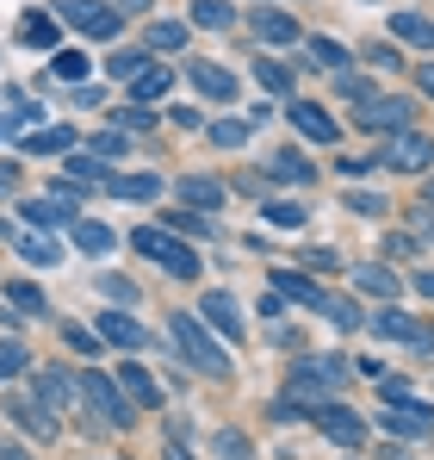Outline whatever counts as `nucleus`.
I'll return each instance as SVG.
<instances>
[{
    "instance_id": "1",
    "label": "nucleus",
    "mask_w": 434,
    "mask_h": 460,
    "mask_svg": "<svg viewBox=\"0 0 434 460\" xmlns=\"http://www.w3.org/2000/svg\"><path fill=\"white\" fill-rule=\"evenodd\" d=\"M168 336H174V349L193 361V374H205V380H230V355L212 342V330H205L199 317L174 311V317H168Z\"/></svg>"
},
{
    "instance_id": "2",
    "label": "nucleus",
    "mask_w": 434,
    "mask_h": 460,
    "mask_svg": "<svg viewBox=\"0 0 434 460\" xmlns=\"http://www.w3.org/2000/svg\"><path fill=\"white\" fill-rule=\"evenodd\" d=\"M131 249L137 255H149L161 274H174V280H199V255L174 236V230H161V225H137L131 230Z\"/></svg>"
},
{
    "instance_id": "3",
    "label": "nucleus",
    "mask_w": 434,
    "mask_h": 460,
    "mask_svg": "<svg viewBox=\"0 0 434 460\" xmlns=\"http://www.w3.org/2000/svg\"><path fill=\"white\" fill-rule=\"evenodd\" d=\"M74 398H87V404L100 411V423H106V429H131V423H137L131 398H125L118 385L106 380L100 367H81V380H74Z\"/></svg>"
},
{
    "instance_id": "4",
    "label": "nucleus",
    "mask_w": 434,
    "mask_h": 460,
    "mask_svg": "<svg viewBox=\"0 0 434 460\" xmlns=\"http://www.w3.org/2000/svg\"><path fill=\"white\" fill-rule=\"evenodd\" d=\"M378 162L385 168H397V174H434V137L429 131H391V144L378 150Z\"/></svg>"
},
{
    "instance_id": "5",
    "label": "nucleus",
    "mask_w": 434,
    "mask_h": 460,
    "mask_svg": "<svg viewBox=\"0 0 434 460\" xmlns=\"http://www.w3.org/2000/svg\"><path fill=\"white\" fill-rule=\"evenodd\" d=\"M63 19H69L81 38H118V31H125V19H118L106 0H63Z\"/></svg>"
},
{
    "instance_id": "6",
    "label": "nucleus",
    "mask_w": 434,
    "mask_h": 460,
    "mask_svg": "<svg viewBox=\"0 0 434 460\" xmlns=\"http://www.w3.org/2000/svg\"><path fill=\"white\" fill-rule=\"evenodd\" d=\"M310 423H317L335 448H360V442H366V423L348 411V404H335V398H329V404H317V411H310Z\"/></svg>"
},
{
    "instance_id": "7",
    "label": "nucleus",
    "mask_w": 434,
    "mask_h": 460,
    "mask_svg": "<svg viewBox=\"0 0 434 460\" xmlns=\"http://www.w3.org/2000/svg\"><path fill=\"white\" fill-rule=\"evenodd\" d=\"M0 411H6V417H13L31 442H56V429H63V423L50 417V404H38V398H6Z\"/></svg>"
},
{
    "instance_id": "8",
    "label": "nucleus",
    "mask_w": 434,
    "mask_h": 460,
    "mask_svg": "<svg viewBox=\"0 0 434 460\" xmlns=\"http://www.w3.org/2000/svg\"><path fill=\"white\" fill-rule=\"evenodd\" d=\"M378 423H385V429H397V436H429V429H434V411L422 404V398H397V404H385V411H378Z\"/></svg>"
},
{
    "instance_id": "9",
    "label": "nucleus",
    "mask_w": 434,
    "mask_h": 460,
    "mask_svg": "<svg viewBox=\"0 0 434 460\" xmlns=\"http://www.w3.org/2000/svg\"><path fill=\"white\" fill-rule=\"evenodd\" d=\"M291 125H298L310 144H342V125H335L329 106H317V100H291Z\"/></svg>"
},
{
    "instance_id": "10",
    "label": "nucleus",
    "mask_w": 434,
    "mask_h": 460,
    "mask_svg": "<svg viewBox=\"0 0 434 460\" xmlns=\"http://www.w3.org/2000/svg\"><path fill=\"white\" fill-rule=\"evenodd\" d=\"M291 380H310L323 392H335V385H348V367H342V355H304V361H291Z\"/></svg>"
},
{
    "instance_id": "11",
    "label": "nucleus",
    "mask_w": 434,
    "mask_h": 460,
    "mask_svg": "<svg viewBox=\"0 0 434 460\" xmlns=\"http://www.w3.org/2000/svg\"><path fill=\"white\" fill-rule=\"evenodd\" d=\"M410 112H416L410 100H366L360 125H366V131H378V125H385V131H410Z\"/></svg>"
},
{
    "instance_id": "12",
    "label": "nucleus",
    "mask_w": 434,
    "mask_h": 460,
    "mask_svg": "<svg viewBox=\"0 0 434 460\" xmlns=\"http://www.w3.org/2000/svg\"><path fill=\"white\" fill-rule=\"evenodd\" d=\"M118 392H125L137 411H155V404H161V385L143 374V361H125V367H118Z\"/></svg>"
},
{
    "instance_id": "13",
    "label": "nucleus",
    "mask_w": 434,
    "mask_h": 460,
    "mask_svg": "<svg viewBox=\"0 0 434 460\" xmlns=\"http://www.w3.org/2000/svg\"><path fill=\"white\" fill-rule=\"evenodd\" d=\"M205 317H199V323H212V330H223V336H230V342H242V305H236V299H230V293H205Z\"/></svg>"
},
{
    "instance_id": "14",
    "label": "nucleus",
    "mask_w": 434,
    "mask_h": 460,
    "mask_svg": "<svg viewBox=\"0 0 434 460\" xmlns=\"http://www.w3.org/2000/svg\"><path fill=\"white\" fill-rule=\"evenodd\" d=\"M100 342H118V349H143V323L125 317V311H100Z\"/></svg>"
},
{
    "instance_id": "15",
    "label": "nucleus",
    "mask_w": 434,
    "mask_h": 460,
    "mask_svg": "<svg viewBox=\"0 0 434 460\" xmlns=\"http://www.w3.org/2000/svg\"><path fill=\"white\" fill-rule=\"evenodd\" d=\"M187 75H193L199 93H212V100H236V75H230V69H217V63H205V57H199V63H187Z\"/></svg>"
},
{
    "instance_id": "16",
    "label": "nucleus",
    "mask_w": 434,
    "mask_h": 460,
    "mask_svg": "<svg viewBox=\"0 0 434 460\" xmlns=\"http://www.w3.org/2000/svg\"><path fill=\"white\" fill-rule=\"evenodd\" d=\"M69 243H74V249H87V255H112V249H118V236H112L106 225H93V218H74Z\"/></svg>"
},
{
    "instance_id": "17",
    "label": "nucleus",
    "mask_w": 434,
    "mask_h": 460,
    "mask_svg": "<svg viewBox=\"0 0 434 460\" xmlns=\"http://www.w3.org/2000/svg\"><path fill=\"white\" fill-rule=\"evenodd\" d=\"M100 187L118 193V199H155L161 193V174H106Z\"/></svg>"
},
{
    "instance_id": "18",
    "label": "nucleus",
    "mask_w": 434,
    "mask_h": 460,
    "mask_svg": "<svg viewBox=\"0 0 434 460\" xmlns=\"http://www.w3.org/2000/svg\"><path fill=\"white\" fill-rule=\"evenodd\" d=\"M131 87V106H149V100H161L168 87H174V69H161V63H149L137 81H125Z\"/></svg>"
},
{
    "instance_id": "19",
    "label": "nucleus",
    "mask_w": 434,
    "mask_h": 460,
    "mask_svg": "<svg viewBox=\"0 0 434 460\" xmlns=\"http://www.w3.org/2000/svg\"><path fill=\"white\" fill-rule=\"evenodd\" d=\"M255 31H261L267 44H298V19L280 13V6H261V13H255Z\"/></svg>"
},
{
    "instance_id": "20",
    "label": "nucleus",
    "mask_w": 434,
    "mask_h": 460,
    "mask_svg": "<svg viewBox=\"0 0 434 460\" xmlns=\"http://www.w3.org/2000/svg\"><path fill=\"white\" fill-rule=\"evenodd\" d=\"M310 174H317V168H310L298 150H273V155H267V181H291V187H304Z\"/></svg>"
},
{
    "instance_id": "21",
    "label": "nucleus",
    "mask_w": 434,
    "mask_h": 460,
    "mask_svg": "<svg viewBox=\"0 0 434 460\" xmlns=\"http://www.w3.org/2000/svg\"><path fill=\"white\" fill-rule=\"evenodd\" d=\"M19 150L25 155H63V150H74V131L69 125H56V131H25Z\"/></svg>"
},
{
    "instance_id": "22",
    "label": "nucleus",
    "mask_w": 434,
    "mask_h": 460,
    "mask_svg": "<svg viewBox=\"0 0 434 460\" xmlns=\"http://www.w3.org/2000/svg\"><path fill=\"white\" fill-rule=\"evenodd\" d=\"M31 398H38V404H69V398H74V380L63 374V367H44V374L31 380Z\"/></svg>"
},
{
    "instance_id": "23",
    "label": "nucleus",
    "mask_w": 434,
    "mask_h": 460,
    "mask_svg": "<svg viewBox=\"0 0 434 460\" xmlns=\"http://www.w3.org/2000/svg\"><path fill=\"white\" fill-rule=\"evenodd\" d=\"M180 199H187V206H205V212H217V206H223V181H205V174H180Z\"/></svg>"
},
{
    "instance_id": "24",
    "label": "nucleus",
    "mask_w": 434,
    "mask_h": 460,
    "mask_svg": "<svg viewBox=\"0 0 434 460\" xmlns=\"http://www.w3.org/2000/svg\"><path fill=\"white\" fill-rule=\"evenodd\" d=\"M372 336H391V342H422V323L404 317V311H378L372 317Z\"/></svg>"
},
{
    "instance_id": "25",
    "label": "nucleus",
    "mask_w": 434,
    "mask_h": 460,
    "mask_svg": "<svg viewBox=\"0 0 434 460\" xmlns=\"http://www.w3.org/2000/svg\"><path fill=\"white\" fill-rule=\"evenodd\" d=\"M38 112H44L38 100H25V93H6V100H0V137H13L19 125H31Z\"/></svg>"
},
{
    "instance_id": "26",
    "label": "nucleus",
    "mask_w": 434,
    "mask_h": 460,
    "mask_svg": "<svg viewBox=\"0 0 434 460\" xmlns=\"http://www.w3.org/2000/svg\"><path fill=\"white\" fill-rule=\"evenodd\" d=\"M19 44L50 50V44H56V19H50V13H25V19H19Z\"/></svg>"
},
{
    "instance_id": "27",
    "label": "nucleus",
    "mask_w": 434,
    "mask_h": 460,
    "mask_svg": "<svg viewBox=\"0 0 434 460\" xmlns=\"http://www.w3.org/2000/svg\"><path fill=\"white\" fill-rule=\"evenodd\" d=\"M19 255H25L31 268H56V261H63V249H56L44 230H25V236H19Z\"/></svg>"
},
{
    "instance_id": "28",
    "label": "nucleus",
    "mask_w": 434,
    "mask_h": 460,
    "mask_svg": "<svg viewBox=\"0 0 434 460\" xmlns=\"http://www.w3.org/2000/svg\"><path fill=\"white\" fill-rule=\"evenodd\" d=\"M261 218H267L273 230H304V225H310V212H304L298 199H267V206H261Z\"/></svg>"
},
{
    "instance_id": "29",
    "label": "nucleus",
    "mask_w": 434,
    "mask_h": 460,
    "mask_svg": "<svg viewBox=\"0 0 434 460\" xmlns=\"http://www.w3.org/2000/svg\"><path fill=\"white\" fill-rule=\"evenodd\" d=\"M19 212H25V225H38V230H56V225H69V206H63V199H25Z\"/></svg>"
},
{
    "instance_id": "30",
    "label": "nucleus",
    "mask_w": 434,
    "mask_h": 460,
    "mask_svg": "<svg viewBox=\"0 0 434 460\" xmlns=\"http://www.w3.org/2000/svg\"><path fill=\"white\" fill-rule=\"evenodd\" d=\"M391 31H397L404 44H422V50H434V25L422 19V13H391Z\"/></svg>"
},
{
    "instance_id": "31",
    "label": "nucleus",
    "mask_w": 434,
    "mask_h": 460,
    "mask_svg": "<svg viewBox=\"0 0 434 460\" xmlns=\"http://www.w3.org/2000/svg\"><path fill=\"white\" fill-rule=\"evenodd\" d=\"M6 305L19 311V317H38V311H50V299H44L31 280H13V287H6Z\"/></svg>"
},
{
    "instance_id": "32",
    "label": "nucleus",
    "mask_w": 434,
    "mask_h": 460,
    "mask_svg": "<svg viewBox=\"0 0 434 460\" xmlns=\"http://www.w3.org/2000/svg\"><path fill=\"white\" fill-rule=\"evenodd\" d=\"M354 280H360V293H372V299H397V274L391 268H360Z\"/></svg>"
},
{
    "instance_id": "33",
    "label": "nucleus",
    "mask_w": 434,
    "mask_h": 460,
    "mask_svg": "<svg viewBox=\"0 0 434 460\" xmlns=\"http://www.w3.org/2000/svg\"><path fill=\"white\" fill-rule=\"evenodd\" d=\"M143 69H149L143 50H118V57H106V75H112V81H137Z\"/></svg>"
},
{
    "instance_id": "34",
    "label": "nucleus",
    "mask_w": 434,
    "mask_h": 460,
    "mask_svg": "<svg viewBox=\"0 0 434 460\" xmlns=\"http://www.w3.org/2000/svg\"><path fill=\"white\" fill-rule=\"evenodd\" d=\"M25 361H31V349H25V342H13V336H0V380H19V374H25Z\"/></svg>"
},
{
    "instance_id": "35",
    "label": "nucleus",
    "mask_w": 434,
    "mask_h": 460,
    "mask_svg": "<svg viewBox=\"0 0 434 460\" xmlns=\"http://www.w3.org/2000/svg\"><path fill=\"white\" fill-rule=\"evenodd\" d=\"M50 69H56L63 81H87L93 57H87V50H56V57H50Z\"/></svg>"
},
{
    "instance_id": "36",
    "label": "nucleus",
    "mask_w": 434,
    "mask_h": 460,
    "mask_svg": "<svg viewBox=\"0 0 434 460\" xmlns=\"http://www.w3.org/2000/svg\"><path fill=\"white\" fill-rule=\"evenodd\" d=\"M236 13L223 6V0H193V25H205V31H223Z\"/></svg>"
},
{
    "instance_id": "37",
    "label": "nucleus",
    "mask_w": 434,
    "mask_h": 460,
    "mask_svg": "<svg viewBox=\"0 0 434 460\" xmlns=\"http://www.w3.org/2000/svg\"><path fill=\"white\" fill-rule=\"evenodd\" d=\"M149 44H155V50H187V25L155 19V25H149Z\"/></svg>"
},
{
    "instance_id": "38",
    "label": "nucleus",
    "mask_w": 434,
    "mask_h": 460,
    "mask_svg": "<svg viewBox=\"0 0 434 460\" xmlns=\"http://www.w3.org/2000/svg\"><path fill=\"white\" fill-rule=\"evenodd\" d=\"M310 57H317V69H335V75L348 69V50L335 38H310Z\"/></svg>"
},
{
    "instance_id": "39",
    "label": "nucleus",
    "mask_w": 434,
    "mask_h": 460,
    "mask_svg": "<svg viewBox=\"0 0 434 460\" xmlns=\"http://www.w3.org/2000/svg\"><path fill=\"white\" fill-rule=\"evenodd\" d=\"M212 144H223V150L248 144V119H217V125H212Z\"/></svg>"
},
{
    "instance_id": "40",
    "label": "nucleus",
    "mask_w": 434,
    "mask_h": 460,
    "mask_svg": "<svg viewBox=\"0 0 434 460\" xmlns=\"http://www.w3.org/2000/svg\"><path fill=\"white\" fill-rule=\"evenodd\" d=\"M63 342H69L74 355H87V361L100 355V330H81V323H63Z\"/></svg>"
},
{
    "instance_id": "41",
    "label": "nucleus",
    "mask_w": 434,
    "mask_h": 460,
    "mask_svg": "<svg viewBox=\"0 0 434 460\" xmlns=\"http://www.w3.org/2000/svg\"><path fill=\"white\" fill-rule=\"evenodd\" d=\"M255 448H248V436L242 429H217V460H248Z\"/></svg>"
},
{
    "instance_id": "42",
    "label": "nucleus",
    "mask_w": 434,
    "mask_h": 460,
    "mask_svg": "<svg viewBox=\"0 0 434 460\" xmlns=\"http://www.w3.org/2000/svg\"><path fill=\"white\" fill-rule=\"evenodd\" d=\"M255 75H261L267 93H291V69H286V63H255Z\"/></svg>"
},
{
    "instance_id": "43",
    "label": "nucleus",
    "mask_w": 434,
    "mask_h": 460,
    "mask_svg": "<svg viewBox=\"0 0 434 460\" xmlns=\"http://www.w3.org/2000/svg\"><path fill=\"white\" fill-rule=\"evenodd\" d=\"M100 293H106V299H118V305H137V287H131L125 274H106V280H100Z\"/></svg>"
},
{
    "instance_id": "44",
    "label": "nucleus",
    "mask_w": 434,
    "mask_h": 460,
    "mask_svg": "<svg viewBox=\"0 0 434 460\" xmlns=\"http://www.w3.org/2000/svg\"><path fill=\"white\" fill-rule=\"evenodd\" d=\"M304 268H310V274H335L342 255H335V249H304Z\"/></svg>"
},
{
    "instance_id": "45",
    "label": "nucleus",
    "mask_w": 434,
    "mask_h": 460,
    "mask_svg": "<svg viewBox=\"0 0 434 460\" xmlns=\"http://www.w3.org/2000/svg\"><path fill=\"white\" fill-rule=\"evenodd\" d=\"M161 230H174V236H180V230H193V236H205L212 225H205L199 212H168V225H161Z\"/></svg>"
},
{
    "instance_id": "46",
    "label": "nucleus",
    "mask_w": 434,
    "mask_h": 460,
    "mask_svg": "<svg viewBox=\"0 0 434 460\" xmlns=\"http://www.w3.org/2000/svg\"><path fill=\"white\" fill-rule=\"evenodd\" d=\"M348 212H360V218H378V212H385V193H348Z\"/></svg>"
},
{
    "instance_id": "47",
    "label": "nucleus",
    "mask_w": 434,
    "mask_h": 460,
    "mask_svg": "<svg viewBox=\"0 0 434 460\" xmlns=\"http://www.w3.org/2000/svg\"><path fill=\"white\" fill-rule=\"evenodd\" d=\"M69 181H106V168H100L93 155H74V162H69Z\"/></svg>"
},
{
    "instance_id": "48",
    "label": "nucleus",
    "mask_w": 434,
    "mask_h": 460,
    "mask_svg": "<svg viewBox=\"0 0 434 460\" xmlns=\"http://www.w3.org/2000/svg\"><path fill=\"white\" fill-rule=\"evenodd\" d=\"M118 125H125V131H149V125H155V112H149V106H125V112H118Z\"/></svg>"
},
{
    "instance_id": "49",
    "label": "nucleus",
    "mask_w": 434,
    "mask_h": 460,
    "mask_svg": "<svg viewBox=\"0 0 434 460\" xmlns=\"http://www.w3.org/2000/svg\"><path fill=\"white\" fill-rule=\"evenodd\" d=\"M366 63H372V69H397V63H404V57H397V50H391V44H366Z\"/></svg>"
},
{
    "instance_id": "50",
    "label": "nucleus",
    "mask_w": 434,
    "mask_h": 460,
    "mask_svg": "<svg viewBox=\"0 0 434 460\" xmlns=\"http://www.w3.org/2000/svg\"><path fill=\"white\" fill-rule=\"evenodd\" d=\"M378 392H385L391 404H397V398H416V392H410V380H397V374H378Z\"/></svg>"
},
{
    "instance_id": "51",
    "label": "nucleus",
    "mask_w": 434,
    "mask_h": 460,
    "mask_svg": "<svg viewBox=\"0 0 434 460\" xmlns=\"http://www.w3.org/2000/svg\"><path fill=\"white\" fill-rule=\"evenodd\" d=\"M93 150H100V155H125V137H118V131H106V137H93Z\"/></svg>"
},
{
    "instance_id": "52",
    "label": "nucleus",
    "mask_w": 434,
    "mask_h": 460,
    "mask_svg": "<svg viewBox=\"0 0 434 460\" xmlns=\"http://www.w3.org/2000/svg\"><path fill=\"white\" fill-rule=\"evenodd\" d=\"M335 168H342V174H348V181H354V174H366V168H372V162H366V155H342V162H335Z\"/></svg>"
},
{
    "instance_id": "53",
    "label": "nucleus",
    "mask_w": 434,
    "mask_h": 460,
    "mask_svg": "<svg viewBox=\"0 0 434 460\" xmlns=\"http://www.w3.org/2000/svg\"><path fill=\"white\" fill-rule=\"evenodd\" d=\"M416 293H422V299H434V268H422V274H416Z\"/></svg>"
},
{
    "instance_id": "54",
    "label": "nucleus",
    "mask_w": 434,
    "mask_h": 460,
    "mask_svg": "<svg viewBox=\"0 0 434 460\" xmlns=\"http://www.w3.org/2000/svg\"><path fill=\"white\" fill-rule=\"evenodd\" d=\"M0 460H31V455H25L19 442H0Z\"/></svg>"
},
{
    "instance_id": "55",
    "label": "nucleus",
    "mask_w": 434,
    "mask_h": 460,
    "mask_svg": "<svg viewBox=\"0 0 434 460\" xmlns=\"http://www.w3.org/2000/svg\"><path fill=\"white\" fill-rule=\"evenodd\" d=\"M416 349H422V355H434V330H422V342H416Z\"/></svg>"
},
{
    "instance_id": "56",
    "label": "nucleus",
    "mask_w": 434,
    "mask_h": 460,
    "mask_svg": "<svg viewBox=\"0 0 434 460\" xmlns=\"http://www.w3.org/2000/svg\"><path fill=\"white\" fill-rule=\"evenodd\" d=\"M416 230H429V236H434V218H429V212H416Z\"/></svg>"
},
{
    "instance_id": "57",
    "label": "nucleus",
    "mask_w": 434,
    "mask_h": 460,
    "mask_svg": "<svg viewBox=\"0 0 434 460\" xmlns=\"http://www.w3.org/2000/svg\"><path fill=\"white\" fill-rule=\"evenodd\" d=\"M168 460H193V455H187V448H180V442H174V448H168Z\"/></svg>"
},
{
    "instance_id": "58",
    "label": "nucleus",
    "mask_w": 434,
    "mask_h": 460,
    "mask_svg": "<svg viewBox=\"0 0 434 460\" xmlns=\"http://www.w3.org/2000/svg\"><path fill=\"white\" fill-rule=\"evenodd\" d=\"M422 87H429V93H434V69H429V63H422Z\"/></svg>"
},
{
    "instance_id": "59",
    "label": "nucleus",
    "mask_w": 434,
    "mask_h": 460,
    "mask_svg": "<svg viewBox=\"0 0 434 460\" xmlns=\"http://www.w3.org/2000/svg\"><path fill=\"white\" fill-rule=\"evenodd\" d=\"M6 181H13V168H0V193H6Z\"/></svg>"
},
{
    "instance_id": "60",
    "label": "nucleus",
    "mask_w": 434,
    "mask_h": 460,
    "mask_svg": "<svg viewBox=\"0 0 434 460\" xmlns=\"http://www.w3.org/2000/svg\"><path fill=\"white\" fill-rule=\"evenodd\" d=\"M422 199H434V174H429V187H422Z\"/></svg>"
}]
</instances>
